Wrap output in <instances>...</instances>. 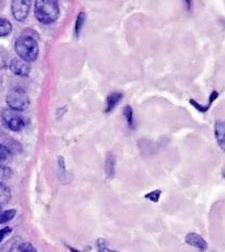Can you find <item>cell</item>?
<instances>
[{"label": "cell", "instance_id": "9c48e42d", "mask_svg": "<svg viewBox=\"0 0 225 252\" xmlns=\"http://www.w3.org/2000/svg\"><path fill=\"white\" fill-rule=\"evenodd\" d=\"M121 98H123V94L118 92L112 93L111 95H109V97H107L106 100V107H105L106 113H110V112L114 110L117 106V104L121 101Z\"/></svg>", "mask_w": 225, "mask_h": 252}, {"label": "cell", "instance_id": "277c9868", "mask_svg": "<svg viewBox=\"0 0 225 252\" xmlns=\"http://www.w3.org/2000/svg\"><path fill=\"white\" fill-rule=\"evenodd\" d=\"M6 101L10 109L19 112L28 109V106L30 104L29 96L27 95V93L25 91H22L20 89L11 90V91L7 94Z\"/></svg>", "mask_w": 225, "mask_h": 252}, {"label": "cell", "instance_id": "9a60e30c", "mask_svg": "<svg viewBox=\"0 0 225 252\" xmlns=\"http://www.w3.org/2000/svg\"><path fill=\"white\" fill-rule=\"evenodd\" d=\"M124 116L127 120V123L129 127H134V115H133V109L129 105H127L124 109Z\"/></svg>", "mask_w": 225, "mask_h": 252}, {"label": "cell", "instance_id": "e0dca14e", "mask_svg": "<svg viewBox=\"0 0 225 252\" xmlns=\"http://www.w3.org/2000/svg\"><path fill=\"white\" fill-rule=\"evenodd\" d=\"M10 155H11L10 150H9L8 147L0 144V163H1V161L7 160Z\"/></svg>", "mask_w": 225, "mask_h": 252}, {"label": "cell", "instance_id": "603a6c76", "mask_svg": "<svg viewBox=\"0 0 225 252\" xmlns=\"http://www.w3.org/2000/svg\"><path fill=\"white\" fill-rule=\"evenodd\" d=\"M67 248H69V250H70L71 252H81V251H79V250H76V249H74V248H72V247H67Z\"/></svg>", "mask_w": 225, "mask_h": 252}, {"label": "cell", "instance_id": "ffe728a7", "mask_svg": "<svg viewBox=\"0 0 225 252\" xmlns=\"http://www.w3.org/2000/svg\"><path fill=\"white\" fill-rule=\"evenodd\" d=\"M11 228H9V227H6V228H2V229H0V244H1V242L6 239V238L10 235L11 233Z\"/></svg>", "mask_w": 225, "mask_h": 252}, {"label": "cell", "instance_id": "5b68a950", "mask_svg": "<svg viewBox=\"0 0 225 252\" xmlns=\"http://www.w3.org/2000/svg\"><path fill=\"white\" fill-rule=\"evenodd\" d=\"M32 0H12L11 12L17 21H25L28 17Z\"/></svg>", "mask_w": 225, "mask_h": 252}, {"label": "cell", "instance_id": "44dd1931", "mask_svg": "<svg viewBox=\"0 0 225 252\" xmlns=\"http://www.w3.org/2000/svg\"><path fill=\"white\" fill-rule=\"evenodd\" d=\"M98 252H118V251H115V250H111L107 248L105 246H98Z\"/></svg>", "mask_w": 225, "mask_h": 252}, {"label": "cell", "instance_id": "ba28073f", "mask_svg": "<svg viewBox=\"0 0 225 252\" xmlns=\"http://www.w3.org/2000/svg\"><path fill=\"white\" fill-rule=\"evenodd\" d=\"M214 134L217 138L218 145L223 152H225V122L223 121H218L214 125Z\"/></svg>", "mask_w": 225, "mask_h": 252}, {"label": "cell", "instance_id": "6da1fadb", "mask_svg": "<svg viewBox=\"0 0 225 252\" xmlns=\"http://www.w3.org/2000/svg\"><path fill=\"white\" fill-rule=\"evenodd\" d=\"M34 16L37 20L44 25H50L57 20L60 16V6L57 0H35Z\"/></svg>", "mask_w": 225, "mask_h": 252}, {"label": "cell", "instance_id": "d4e9b609", "mask_svg": "<svg viewBox=\"0 0 225 252\" xmlns=\"http://www.w3.org/2000/svg\"><path fill=\"white\" fill-rule=\"evenodd\" d=\"M0 213H1V205H0Z\"/></svg>", "mask_w": 225, "mask_h": 252}, {"label": "cell", "instance_id": "4fadbf2b", "mask_svg": "<svg viewBox=\"0 0 225 252\" xmlns=\"http://www.w3.org/2000/svg\"><path fill=\"white\" fill-rule=\"evenodd\" d=\"M16 215H17V211L15 209L4 210L2 213H0V224L11 221V220L16 217Z\"/></svg>", "mask_w": 225, "mask_h": 252}, {"label": "cell", "instance_id": "8992f818", "mask_svg": "<svg viewBox=\"0 0 225 252\" xmlns=\"http://www.w3.org/2000/svg\"><path fill=\"white\" fill-rule=\"evenodd\" d=\"M10 70L12 73L19 76H27L30 73V65L28 62L24 61L22 59H13L10 62Z\"/></svg>", "mask_w": 225, "mask_h": 252}, {"label": "cell", "instance_id": "d6986e66", "mask_svg": "<svg viewBox=\"0 0 225 252\" xmlns=\"http://www.w3.org/2000/svg\"><path fill=\"white\" fill-rule=\"evenodd\" d=\"M19 252H38V251L32 245L29 244V242H25V244H22L20 246Z\"/></svg>", "mask_w": 225, "mask_h": 252}, {"label": "cell", "instance_id": "cb8c5ba5", "mask_svg": "<svg viewBox=\"0 0 225 252\" xmlns=\"http://www.w3.org/2000/svg\"><path fill=\"white\" fill-rule=\"evenodd\" d=\"M223 177H224V178H225V169H224V170H223Z\"/></svg>", "mask_w": 225, "mask_h": 252}, {"label": "cell", "instance_id": "30bf717a", "mask_svg": "<svg viewBox=\"0 0 225 252\" xmlns=\"http://www.w3.org/2000/svg\"><path fill=\"white\" fill-rule=\"evenodd\" d=\"M105 173L106 176L109 178L114 177L115 175V159L114 156L112 154H109L105 159Z\"/></svg>", "mask_w": 225, "mask_h": 252}, {"label": "cell", "instance_id": "ac0fdd59", "mask_svg": "<svg viewBox=\"0 0 225 252\" xmlns=\"http://www.w3.org/2000/svg\"><path fill=\"white\" fill-rule=\"evenodd\" d=\"M11 169L7 167V166H1L0 165V182L4 181V179H8L11 176Z\"/></svg>", "mask_w": 225, "mask_h": 252}, {"label": "cell", "instance_id": "2e32d148", "mask_svg": "<svg viewBox=\"0 0 225 252\" xmlns=\"http://www.w3.org/2000/svg\"><path fill=\"white\" fill-rule=\"evenodd\" d=\"M163 191L159 190V189H157V190H152L150 192H148L147 195H145V198H147L148 200H150L152 202H158L160 199V196Z\"/></svg>", "mask_w": 225, "mask_h": 252}, {"label": "cell", "instance_id": "52a82bcc", "mask_svg": "<svg viewBox=\"0 0 225 252\" xmlns=\"http://www.w3.org/2000/svg\"><path fill=\"white\" fill-rule=\"evenodd\" d=\"M186 242L189 246L195 247V248L200 250L201 252H203L208 249V242H206L203 238H202L200 235H197V233H196V232L188 233L186 237Z\"/></svg>", "mask_w": 225, "mask_h": 252}, {"label": "cell", "instance_id": "3957f363", "mask_svg": "<svg viewBox=\"0 0 225 252\" xmlns=\"http://www.w3.org/2000/svg\"><path fill=\"white\" fill-rule=\"evenodd\" d=\"M1 120L3 124L13 132H19L26 126V120L20 114V112L12 110L10 107L1 112Z\"/></svg>", "mask_w": 225, "mask_h": 252}, {"label": "cell", "instance_id": "7402d4cb", "mask_svg": "<svg viewBox=\"0 0 225 252\" xmlns=\"http://www.w3.org/2000/svg\"><path fill=\"white\" fill-rule=\"evenodd\" d=\"M186 3H187V7H188V9H191V6H192V0H186Z\"/></svg>", "mask_w": 225, "mask_h": 252}, {"label": "cell", "instance_id": "8fae6325", "mask_svg": "<svg viewBox=\"0 0 225 252\" xmlns=\"http://www.w3.org/2000/svg\"><path fill=\"white\" fill-rule=\"evenodd\" d=\"M12 25L11 22L0 17V37H7L11 33Z\"/></svg>", "mask_w": 225, "mask_h": 252}, {"label": "cell", "instance_id": "5bb4252c", "mask_svg": "<svg viewBox=\"0 0 225 252\" xmlns=\"http://www.w3.org/2000/svg\"><path fill=\"white\" fill-rule=\"evenodd\" d=\"M85 19H86V15H85L84 12H80L79 16H78V19H76L75 22V33L76 35L80 34V31L82 29V27L85 22Z\"/></svg>", "mask_w": 225, "mask_h": 252}, {"label": "cell", "instance_id": "7a4b0ae2", "mask_svg": "<svg viewBox=\"0 0 225 252\" xmlns=\"http://www.w3.org/2000/svg\"><path fill=\"white\" fill-rule=\"evenodd\" d=\"M15 50L20 59L26 62H33L39 55V46L30 35H21L16 40Z\"/></svg>", "mask_w": 225, "mask_h": 252}, {"label": "cell", "instance_id": "7c38bea8", "mask_svg": "<svg viewBox=\"0 0 225 252\" xmlns=\"http://www.w3.org/2000/svg\"><path fill=\"white\" fill-rule=\"evenodd\" d=\"M11 198V191L6 185L0 183V205L7 204Z\"/></svg>", "mask_w": 225, "mask_h": 252}]
</instances>
